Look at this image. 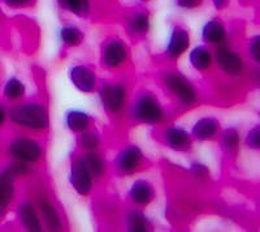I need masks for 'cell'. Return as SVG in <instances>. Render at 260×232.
I'll list each match as a JSON object with an SVG mask.
<instances>
[{"mask_svg":"<svg viewBox=\"0 0 260 232\" xmlns=\"http://www.w3.org/2000/svg\"><path fill=\"white\" fill-rule=\"evenodd\" d=\"M4 3L13 8H20V7H26L34 2V0H3Z\"/></svg>","mask_w":260,"mask_h":232,"instance_id":"obj_31","label":"cell"},{"mask_svg":"<svg viewBox=\"0 0 260 232\" xmlns=\"http://www.w3.org/2000/svg\"><path fill=\"white\" fill-rule=\"evenodd\" d=\"M166 85L183 104H192L197 99L194 88L186 81L182 76L176 75V73H169L166 76Z\"/></svg>","mask_w":260,"mask_h":232,"instance_id":"obj_4","label":"cell"},{"mask_svg":"<svg viewBox=\"0 0 260 232\" xmlns=\"http://www.w3.org/2000/svg\"><path fill=\"white\" fill-rule=\"evenodd\" d=\"M246 145L251 149H259L260 148V129L259 127H255L254 129L248 132L247 138H246Z\"/></svg>","mask_w":260,"mask_h":232,"instance_id":"obj_29","label":"cell"},{"mask_svg":"<svg viewBox=\"0 0 260 232\" xmlns=\"http://www.w3.org/2000/svg\"><path fill=\"white\" fill-rule=\"evenodd\" d=\"M142 161V152L138 146H127L122 150L116 159L117 170L124 175H130L138 168L139 163Z\"/></svg>","mask_w":260,"mask_h":232,"instance_id":"obj_8","label":"cell"},{"mask_svg":"<svg viewBox=\"0 0 260 232\" xmlns=\"http://www.w3.org/2000/svg\"><path fill=\"white\" fill-rule=\"evenodd\" d=\"M164 141H166L167 146L173 150H182L190 149L191 146V140L190 136L185 129L178 128V127H172L164 132Z\"/></svg>","mask_w":260,"mask_h":232,"instance_id":"obj_11","label":"cell"},{"mask_svg":"<svg viewBox=\"0 0 260 232\" xmlns=\"http://www.w3.org/2000/svg\"><path fill=\"white\" fill-rule=\"evenodd\" d=\"M130 199L137 205H147L154 198L152 187L145 180H137L129 191Z\"/></svg>","mask_w":260,"mask_h":232,"instance_id":"obj_13","label":"cell"},{"mask_svg":"<svg viewBox=\"0 0 260 232\" xmlns=\"http://www.w3.org/2000/svg\"><path fill=\"white\" fill-rule=\"evenodd\" d=\"M222 143L228 150H234L237 149V146L240 143V134L236 129L231 128L222 133Z\"/></svg>","mask_w":260,"mask_h":232,"instance_id":"obj_27","label":"cell"},{"mask_svg":"<svg viewBox=\"0 0 260 232\" xmlns=\"http://www.w3.org/2000/svg\"><path fill=\"white\" fill-rule=\"evenodd\" d=\"M80 143L83 149L94 150V149H96L98 145H99V138H98V136L95 133L89 132V133H83L82 136H81Z\"/></svg>","mask_w":260,"mask_h":232,"instance_id":"obj_28","label":"cell"},{"mask_svg":"<svg viewBox=\"0 0 260 232\" xmlns=\"http://www.w3.org/2000/svg\"><path fill=\"white\" fill-rule=\"evenodd\" d=\"M67 125L72 132L76 133H82L86 129L89 128L90 125V118L87 113L80 110L69 111L67 115Z\"/></svg>","mask_w":260,"mask_h":232,"instance_id":"obj_17","label":"cell"},{"mask_svg":"<svg viewBox=\"0 0 260 232\" xmlns=\"http://www.w3.org/2000/svg\"><path fill=\"white\" fill-rule=\"evenodd\" d=\"M202 36H203L204 41L208 43H219L225 38V29L219 21L211 20L204 25Z\"/></svg>","mask_w":260,"mask_h":232,"instance_id":"obj_19","label":"cell"},{"mask_svg":"<svg viewBox=\"0 0 260 232\" xmlns=\"http://www.w3.org/2000/svg\"><path fill=\"white\" fill-rule=\"evenodd\" d=\"M130 30L133 33L143 34L150 29V18H148L147 13H138L130 20L129 24Z\"/></svg>","mask_w":260,"mask_h":232,"instance_id":"obj_26","label":"cell"},{"mask_svg":"<svg viewBox=\"0 0 260 232\" xmlns=\"http://www.w3.org/2000/svg\"><path fill=\"white\" fill-rule=\"evenodd\" d=\"M71 81L74 86L83 93H91L96 85L94 72L83 66L73 67L71 69Z\"/></svg>","mask_w":260,"mask_h":232,"instance_id":"obj_10","label":"cell"},{"mask_svg":"<svg viewBox=\"0 0 260 232\" xmlns=\"http://www.w3.org/2000/svg\"><path fill=\"white\" fill-rule=\"evenodd\" d=\"M217 129H219V124H217L215 119H212V118H203V119H199L194 124L192 134H194L195 138H198L201 141H206L212 138L217 133Z\"/></svg>","mask_w":260,"mask_h":232,"instance_id":"obj_14","label":"cell"},{"mask_svg":"<svg viewBox=\"0 0 260 232\" xmlns=\"http://www.w3.org/2000/svg\"><path fill=\"white\" fill-rule=\"evenodd\" d=\"M126 226L127 229L132 232H145L147 231L148 224L145 215L139 212H132L126 218Z\"/></svg>","mask_w":260,"mask_h":232,"instance_id":"obj_24","label":"cell"},{"mask_svg":"<svg viewBox=\"0 0 260 232\" xmlns=\"http://www.w3.org/2000/svg\"><path fill=\"white\" fill-rule=\"evenodd\" d=\"M18 214H20L21 222H22V224H24V227L27 231H41V220H39L38 215H37L36 210L32 209L31 205L25 204V205L20 206V209H18Z\"/></svg>","mask_w":260,"mask_h":232,"instance_id":"obj_16","label":"cell"},{"mask_svg":"<svg viewBox=\"0 0 260 232\" xmlns=\"http://www.w3.org/2000/svg\"><path fill=\"white\" fill-rule=\"evenodd\" d=\"M190 37L186 30L182 27H176L172 33L169 39L168 47H167V54L169 57H178L189 48Z\"/></svg>","mask_w":260,"mask_h":232,"instance_id":"obj_12","label":"cell"},{"mask_svg":"<svg viewBox=\"0 0 260 232\" xmlns=\"http://www.w3.org/2000/svg\"><path fill=\"white\" fill-rule=\"evenodd\" d=\"M60 37H61L62 43L72 47L81 45L83 41L82 32L76 26H64L60 30Z\"/></svg>","mask_w":260,"mask_h":232,"instance_id":"obj_23","label":"cell"},{"mask_svg":"<svg viewBox=\"0 0 260 232\" xmlns=\"http://www.w3.org/2000/svg\"><path fill=\"white\" fill-rule=\"evenodd\" d=\"M250 54L254 57L256 63H260V38L255 37L251 42H250Z\"/></svg>","mask_w":260,"mask_h":232,"instance_id":"obj_30","label":"cell"},{"mask_svg":"<svg viewBox=\"0 0 260 232\" xmlns=\"http://www.w3.org/2000/svg\"><path fill=\"white\" fill-rule=\"evenodd\" d=\"M91 178L92 176L83 164L82 158L74 159L71 167V173H69V182L74 188V191L81 196H87L92 187Z\"/></svg>","mask_w":260,"mask_h":232,"instance_id":"obj_3","label":"cell"},{"mask_svg":"<svg viewBox=\"0 0 260 232\" xmlns=\"http://www.w3.org/2000/svg\"><path fill=\"white\" fill-rule=\"evenodd\" d=\"M103 106L111 112L116 113L121 110L126 98V89L121 83H106L101 90Z\"/></svg>","mask_w":260,"mask_h":232,"instance_id":"obj_5","label":"cell"},{"mask_svg":"<svg viewBox=\"0 0 260 232\" xmlns=\"http://www.w3.org/2000/svg\"><path fill=\"white\" fill-rule=\"evenodd\" d=\"M9 152L16 159L21 162H27V163L39 161V158L42 157V149L39 143L29 138H20L15 141L9 148Z\"/></svg>","mask_w":260,"mask_h":232,"instance_id":"obj_6","label":"cell"},{"mask_svg":"<svg viewBox=\"0 0 260 232\" xmlns=\"http://www.w3.org/2000/svg\"><path fill=\"white\" fill-rule=\"evenodd\" d=\"M126 47L124 43L118 39H111L103 46L102 60L107 67L115 68L126 60Z\"/></svg>","mask_w":260,"mask_h":232,"instance_id":"obj_9","label":"cell"},{"mask_svg":"<svg viewBox=\"0 0 260 232\" xmlns=\"http://www.w3.org/2000/svg\"><path fill=\"white\" fill-rule=\"evenodd\" d=\"M177 3L183 8H192V7L198 6L199 0H177Z\"/></svg>","mask_w":260,"mask_h":232,"instance_id":"obj_32","label":"cell"},{"mask_svg":"<svg viewBox=\"0 0 260 232\" xmlns=\"http://www.w3.org/2000/svg\"><path fill=\"white\" fill-rule=\"evenodd\" d=\"M11 120L29 129H45L48 125V113L42 104L25 103L11 110Z\"/></svg>","mask_w":260,"mask_h":232,"instance_id":"obj_1","label":"cell"},{"mask_svg":"<svg viewBox=\"0 0 260 232\" xmlns=\"http://www.w3.org/2000/svg\"><path fill=\"white\" fill-rule=\"evenodd\" d=\"M60 7L74 15L85 17L90 12V0H57Z\"/></svg>","mask_w":260,"mask_h":232,"instance_id":"obj_21","label":"cell"},{"mask_svg":"<svg viewBox=\"0 0 260 232\" xmlns=\"http://www.w3.org/2000/svg\"><path fill=\"white\" fill-rule=\"evenodd\" d=\"M4 119H6V113H4L3 108L0 107V127H2V125H3Z\"/></svg>","mask_w":260,"mask_h":232,"instance_id":"obj_34","label":"cell"},{"mask_svg":"<svg viewBox=\"0 0 260 232\" xmlns=\"http://www.w3.org/2000/svg\"><path fill=\"white\" fill-rule=\"evenodd\" d=\"M13 178L15 176L9 170L0 175V213L9 205L13 198Z\"/></svg>","mask_w":260,"mask_h":232,"instance_id":"obj_15","label":"cell"},{"mask_svg":"<svg viewBox=\"0 0 260 232\" xmlns=\"http://www.w3.org/2000/svg\"><path fill=\"white\" fill-rule=\"evenodd\" d=\"M190 63L197 71H207L212 64V56L207 48L198 46L190 52Z\"/></svg>","mask_w":260,"mask_h":232,"instance_id":"obj_18","label":"cell"},{"mask_svg":"<svg viewBox=\"0 0 260 232\" xmlns=\"http://www.w3.org/2000/svg\"><path fill=\"white\" fill-rule=\"evenodd\" d=\"M82 162L90 175L95 176V178H101L103 175L104 170H106V164H104L103 158L96 153H89L85 157H82Z\"/></svg>","mask_w":260,"mask_h":232,"instance_id":"obj_20","label":"cell"},{"mask_svg":"<svg viewBox=\"0 0 260 232\" xmlns=\"http://www.w3.org/2000/svg\"><path fill=\"white\" fill-rule=\"evenodd\" d=\"M39 206H41L42 214H43V218H45L47 226L51 229H59L61 227V222H60L59 214L55 210V208L50 202L45 201V199L39 201Z\"/></svg>","mask_w":260,"mask_h":232,"instance_id":"obj_22","label":"cell"},{"mask_svg":"<svg viewBox=\"0 0 260 232\" xmlns=\"http://www.w3.org/2000/svg\"><path fill=\"white\" fill-rule=\"evenodd\" d=\"M25 86L18 78H11L4 86V96L8 99H18L24 96Z\"/></svg>","mask_w":260,"mask_h":232,"instance_id":"obj_25","label":"cell"},{"mask_svg":"<svg viewBox=\"0 0 260 232\" xmlns=\"http://www.w3.org/2000/svg\"><path fill=\"white\" fill-rule=\"evenodd\" d=\"M216 62L220 68L229 76H238L243 71V60L238 54L228 47H220L216 51Z\"/></svg>","mask_w":260,"mask_h":232,"instance_id":"obj_7","label":"cell"},{"mask_svg":"<svg viewBox=\"0 0 260 232\" xmlns=\"http://www.w3.org/2000/svg\"><path fill=\"white\" fill-rule=\"evenodd\" d=\"M228 2H229V0H212V4L215 6V8L222 9L224 7H226Z\"/></svg>","mask_w":260,"mask_h":232,"instance_id":"obj_33","label":"cell"},{"mask_svg":"<svg viewBox=\"0 0 260 232\" xmlns=\"http://www.w3.org/2000/svg\"><path fill=\"white\" fill-rule=\"evenodd\" d=\"M133 115L139 122L146 124H157L162 120V110L159 102L150 94L139 97L134 103Z\"/></svg>","mask_w":260,"mask_h":232,"instance_id":"obj_2","label":"cell"}]
</instances>
